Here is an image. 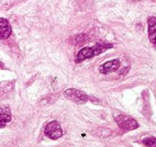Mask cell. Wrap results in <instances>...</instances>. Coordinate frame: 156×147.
Masks as SVG:
<instances>
[{
  "mask_svg": "<svg viewBox=\"0 0 156 147\" xmlns=\"http://www.w3.org/2000/svg\"><path fill=\"white\" fill-rule=\"evenodd\" d=\"M115 119L118 125H119V127L123 130L129 131V130H135L138 128V123L134 118L127 116V115H123V114L115 115Z\"/></svg>",
  "mask_w": 156,
  "mask_h": 147,
  "instance_id": "obj_1",
  "label": "cell"
},
{
  "mask_svg": "<svg viewBox=\"0 0 156 147\" xmlns=\"http://www.w3.org/2000/svg\"><path fill=\"white\" fill-rule=\"evenodd\" d=\"M64 96H65V98H67V99L72 100V101L76 102V103H78V104L86 103V102L89 100V97H88L87 93H85L83 91L78 90V89H75V88L66 89L64 92Z\"/></svg>",
  "mask_w": 156,
  "mask_h": 147,
  "instance_id": "obj_2",
  "label": "cell"
},
{
  "mask_svg": "<svg viewBox=\"0 0 156 147\" xmlns=\"http://www.w3.org/2000/svg\"><path fill=\"white\" fill-rule=\"evenodd\" d=\"M45 134L51 140H58L63 135V130L58 121H50L45 128Z\"/></svg>",
  "mask_w": 156,
  "mask_h": 147,
  "instance_id": "obj_3",
  "label": "cell"
},
{
  "mask_svg": "<svg viewBox=\"0 0 156 147\" xmlns=\"http://www.w3.org/2000/svg\"><path fill=\"white\" fill-rule=\"evenodd\" d=\"M96 51L95 48L93 47H85L83 50L79 51V53L77 54L76 56V59L75 61L76 62H81V61L86 60V59H89V58H92L93 56H96Z\"/></svg>",
  "mask_w": 156,
  "mask_h": 147,
  "instance_id": "obj_4",
  "label": "cell"
},
{
  "mask_svg": "<svg viewBox=\"0 0 156 147\" xmlns=\"http://www.w3.org/2000/svg\"><path fill=\"white\" fill-rule=\"evenodd\" d=\"M119 68H120V61L118 60V59H115V60H110V61H107V62L103 63L98 70H100L101 73L108 74V73H111V72L117 71Z\"/></svg>",
  "mask_w": 156,
  "mask_h": 147,
  "instance_id": "obj_5",
  "label": "cell"
},
{
  "mask_svg": "<svg viewBox=\"0 0 156 147\" xmlns=\"http://www.w3.org/2000/svg\"><path fill=\"white\" fill-rule=\"evenodd\" d=\"M12 32L10 23L5 18H0V39H8Z\"/></svg>",
  "mask_w": 156,
  "mask_h": 147,
  "instance_id": "obj_6",
  "label": "cell"
},
{
  "mask_svg": "<svg viewBox=\"0 0 156 147\" xmlns=\"http://www.w3.org/2000/svg\"><path fill=\"white\" fill-rule=\"evenodd\" d=\"M11 111L8 106L0 107V128H3L11 120Z\"/></svg>",
  "mask_w": 156,
  "mask_h": 147,
  "instance_id": "obj_7",
  "label": "cell"
},
{
  "mask_svg": "<svg viewBox=\"0 0 156 147\" xmlns=\"http://www.w3.org/2000/svg\"><path fill=\"white\" fill-rule=\"evenodd\" d=\"M147 23H149V39L152 43L156 41V17L154 16H151L147 20Z\"/></svg>",
  "mask_w": 156,
  "mask_h": 147,
  "instance_id": "obj_8",
  "label": "cell"
},
{
  "mask_svg": "<svg viewBox=\"0 0 156 147\" xmlns=\"http://www.w3.org/2000/svg\"><path fill=\"white\" fill-rule=\"evenodd\" d=\"M88 41V36L85 35V33H79V35H75L73 36L72 38L69 39V42L73 45L76 46H79V45H83V43Z\"/></svg>",
  "mask_w": 156,
  "mask_h": 147,
  "instance_id": "obj_9",
  "label": "cell"
},
{
  "mask_svg": "<svg viewBox=\"0 0 156 147\" xmlns=\"http://www.w3.org/2000/svg\"><path fill=\"white\" fill-rule=\"evenodd\" d=\"M143 144L147 147H156V138H147L143 140Z\"/></svg>",
  "mask_w": 156,
  "mask_h": 147,
  "instance_id": "obj_10",
  "label": "cell"
},
{
  "mask_svg": "<svg viewBox=\"0 0 156 147\" xmlns=\"http://www.w3.org/2000/svg\"><path fill=\"white\" fill-rule=\"evenodd\" d=\"M133 1H140V0H133Z\"/></svg>",
  "mask_w": 156,
  "mask_h": 147,
  "instance_id": "obj_11",
  "label": "cell"
},
{
  "mask_svg": "<svg viewBox=\"0 0 156 147\" xmlns=\"http://www.w3.org/2000/svg\"><path fill=\"white\" fill-rule=\"evenodd\" d=\"M1 66H2V63H1V62H0V67H1Z\"/></svg>",
  "mask_w": 156,
  "mask_h": 147,
  "instance_id": "obj_12",
  "label": "cell"
},
{
  "mask_svg": "<svg viewBox=\"0 0 156 147\" xmlns=\"http://www.w3.org/2000/svg\"><path fill=\"white\" fill-rule=\"evenodd\" d=\"M154 44H155V46H156V41H155V42H154Z\"/></svg>",
  "mask_w": 156,
  "mask_h": 147,
  "instance_id": "obj_13",
  "label": "cell"
}]
</instances>
